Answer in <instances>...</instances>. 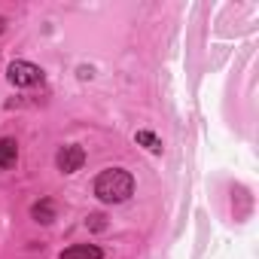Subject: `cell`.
<instances>
[{
  "instance_id": "8",
  "label": "cell",
  "mask_w": 259,
  "mask_h": 259,
  "mask_svg": "<svg viewBox=\"0 0 259 259\" xmlns=\"http://www.w3.org/2000/svg\"><path fill=\"white\" fill-rule=\"evenodd\" d=\"M4 28H7V22H4V19H0V34H4Z\"/></svg>"
},
{
  "instance_id": "4",
  "label": "cell",
  "mask_w": 259,
  "mask_h": 259,
  "mask_svg": "<svg viewBox=\"0 0 259 259\" xmlns=\"http://www.w3.org/2000/svg\"><path fill=\"white\" fill-rule=\"evenodd\" d=\"M58 259H101V250H98L95 244H73V247H67Z\"/></svg>"
},
{
  "instance_id": "1",
  "label": "cell",
  "mask_w": 259,
  "mask_h": 259,
  "mask_svg": "<svg viewBox=\"0 0 259 259\" xmlns=\"http://www.w3.org/2000/svg\"><path fill=\"white\" fill-rule=\"evenodd\" d=\"M132 192H135V177L128 171H122V168H107L95 180V195L101 201H107V204H119Z\"/></svg>"
},
{
  "instance_id": "7",
  "label": "cell",
  "mask_w": 259,
  "mask_h": 259,
  "mask_svg": "<svg viewBox=\"0 0 259 259\" xmlns=\"http://www.w3.org/2000/svg\"><path fill=\"white\" fill-rule=\"evenodd\" d=\"M135 141H138V144H144L150 153H162V141H159L153 132H138V135H135Z\"/></svg>"
},
{
  "instance_id": "6",
  "label": "cell",
  "mask_w": 259,
  "mask_h": 259,
  "mask_svg": "<svg viewBox=\"0 0 259 259\" xmlns=\"http://www.w3.org/2000/svg\"><path fill=\"white\" fill-rule=\"evenodd\" d=\"M31 213H34L37 223H52V220H55V204L43 198V201H37V204L31 207Z\"/></svg>"
},
{
  "instance_id": "3",
  "label": "cell",
  "mask_w": 259,
  "mask_h": 259,
  "mask_svg": "<svg viewBox=\"0 0 259 259\" xmlns=\"http://www.w3.org/2000/svg\"><path fill=\"white\" fill-rule=\"evenodd\" d=\"M58 171H64V174H73V171H79L82 168V162H85V153H82V147H76V144H67V147H61L58 150Z\"/></svg>"
},
{
  "instance_id": "2",
  "label": "cell",
  "mask_w": 259,
  "mask_h": 259,
  "mask_svg": "<svg viewBox=\"0 0 259 259\" xmlns=\"http://www.w3.org/2000/svg\"><path fill=\"white\" fill-rule=\"evenodd\" d=\"M7 76H10L13 85H37L43 79V70L37 64H31V61H13Z\"/></svg>"
},
{
  "instance_id": "5",
  "label": "cell",
  "mask_w": 259,
  "mask_h": 259,
  "mask_svg": "<svg viewBox=\"0 0 259 259\" xmlns=\"http://www.w3.org/2000/svg\"><path fill=\"white\" fill-rule=\"evenodd\" d=\"M19 159V147L13 138H0V168H13Z\"/></svg>"
}]
</instances>
